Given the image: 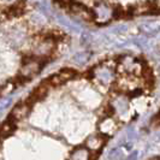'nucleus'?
<instances>
[{
	"mask_svg": "<svg viewBox=\"0 0 160 160\" xmlns=\"http://www.w3.org/2000/svg\"><path fill=\"white\" fill-rule=\"evenodd\" d=\"M66 41L68 35L49 25L30 0H0V70L29 83Z\"/></svg>",
	"mask_w": 160,
	"mask_h": 160,
	"instance_id": "nucleus-1",
	"label": "nucleus"
},
{
	"mask_svg": "<svg viewBox=\"0 0 160 160\" xmlns=\"http://www.w3.org/2000/svg\"><path fill=\"white\" fill-rule=\"evenodd\" d=\"M32 105L29 104L27 100H23L12 108V111L10 113L8 118L13 119L15 122H18V120H23L28 117V114L30 113V110H32Z\"/></svg>",
	"mask_w": 160,
	"mask_h": 160,
	"instance_id": "nucleus-2",
	"label": "nucleus"
},
{
	"mask_svg": "<svg viewBox=\"0 0 160 160\" xmlns=\"http://www.w3.org/2000/svg\"><path fill=\"white\" fill-rule=\"evenodd\" d=\"M17 129V122L11 118H8L1 125H0V141L11 136Z\"/></svg>",
	"mask_w": 160,
	"mask_h": 160,
	"instance_id": "nucleus-3",
	"label": "nucleus"
}]
</instances>
